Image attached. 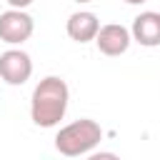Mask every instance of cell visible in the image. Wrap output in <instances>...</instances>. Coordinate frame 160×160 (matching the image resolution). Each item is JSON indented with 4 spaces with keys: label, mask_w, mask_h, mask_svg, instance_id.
I'll use <instances>...</instances> for the list:
<instances>
[{
    "label": "cell",
    "mask_w": 160,
    "mask_h": 160,
    "mask_svg": "<svg viewBox=\"0 0 160 160\" xmlns=\"http://www.w3.org/2000/svg\"><path fill=\"white\" fill-rule=\"evenodd\" d=\"M68 102H70L68 82L62 78H58V75H48L32 90V98H30V118H32V122L38 128H55L65 118Z\"/></svg>",
    "instance_id": "1"
},
{
    "label": "cell",
    "mask_w": 160,
    "mask_h": 160,
    "mask_svg": "<svg viewBox=\"0 0 160 160\" xmlns=\"http://www.w3.org/2000/svg\"><path fill=\"white\" fill-rule=\"evenodd\" d=\"M100 140H102V128L90 118H80L58 130L55 150L65 158H80V155L92 152L100 145Z\"/></svg>",
    "instance_id": "2"
},
{
    "label": "cell",
    "mask_w": 160,
    "mask_h": 160,
    "mask_svg": "<svg viewBox=\"0 0 160 160\" xmlns=\"http://www.w3.org/2000/svg\"><path fill=\"white\" fill-rule=\"evenodd\" d=\"M35 30V20L20 10V8H10L5 12H0V40L8 45H22L25 40H30Z\"/></svg>",
    "instance_id": "3"
},
{
    "label": "cell",
    "mask_w": 160,
    "mask_h": 160,
    "mask_svg": "<svg viewBox=\"0 0 160 160\" xmlns=\"http://www.w3.org/2000/svg\"><path fill=\"white\" fill-rule=\"evenodd\" d=\"M32 75V60L25 50L10 48L0 55V80L8 85H25Z\"/></svg>",
    "instance_id": "4"
},
{
    "label": "cell",
    "mask_w": 160,
    "mask_h": 160,
    "mask_svg": "<svg viewBox=\"0 0 160 160\" xmlns=\"http://www.w3.org/2000/svg\"><path fill=\"white\" fill-rule=\"evenodd\" d=\"M130 42H132V32H130L125 25H120V22L100 25V30H98V35H95L98 50H100L102 55H108V58H118V55L128 52Z\"/></svg>",
    "instance_id": "5"
},
{
    "label": "cell",
    "mask_w": 160,
    "mask_h": 160,
    "mask_svg": "<svg viewBox=\"0 0 160 160\" xmlns=\"http://www.w3.org/2000/svg\"><path fill=\"white\" fill-rule=\"evenodd\" d=\"M132 40L140 42L142 48H158L160 45V12L145 10L132 20Z\"/></svg>",
    "instance_id": "6"
},
{
    "label": "cell",
    "mask_w": 160,
    "mask_h": 160,
    "mask_svg": "<svg viewBox=\"0 0 160 160\" xmlns=\"http://www.w3.org/2000/svg\"><path fill=\"white\" fill-rule=\"evenodd\" d=\"M65 30H68V38H70V40L85 45V42L95 40V35H98V30H100V20H98V15L90 12V10H78V12H72V15L68 18Z\"/></svg>",
    "instance_id": "7"
},
{
    "label": "cell",
    "mask_w": 160,
    "mask_h": 160,
    "mask_svg": "<svg viewBox=\"0 0 160 160\" xmlns=\"http://www.w3.org/2000/svg\"><path fill=\"white\" fill-rule=\"evenodd\" d=\"M10 2V8H20V10H25L28 5H32V0H8Z\"/></svg>",
    "instance_id": "8"
},
{
    "label": "cell",
    "mask_w": 160,
    "mask_h": 160,
    "mask_svg": "<svg viewBox=\"0 0 160 160\" xmlns=\"http://www.w3.org/2000/svg\"><path fill=\"white\" fill-rule=\"evenodd\" d=\"M128 5H142V2H148V0H125Z\"/></svg>",
    "instance_id": "9"
},
{
    "label": "cell",
    "mask_w": 160,
    "mask_h": 160,
    "mask_svg": "<svg viewBox=\"0 0 160 160\" xmlns=\"http://www.w3.org/2000/svg\"><path fill=\"white\" fill-rule=\"evenodd\" d=\"M75 2H92V0H75Z\"/></svg>",
    "instance_id": "10"
}]
</instances>
